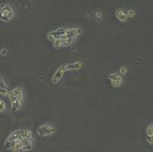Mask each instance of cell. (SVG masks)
<instances>
[{
  "mask_svg": "<svg viewBox=\"0 0 153 152\" xmlns=\"http://www.w3.org/2000/svg\"><path fill=\"white\" fill-rule=\"evenodd\" d=\"M126 13L129 18H133L136 16V12H135L133 9H129V10L126 12Z\"/></svg>",
  "mask_w": 153,
  "mask_h": 152,
  "instance_id": "obj_12",
  "label": "cell"
},
{
  "mask_svg": "<svg viewBox=\"0 0 153 152\" xmlns=\"http://www.w3.org/2000/svg\"><path fill=\"white\" fill-rule=\"evenodd\" d=\"M83 32L82 28H58L48 33L47 38L55 48L69 47Z\"/></svg>",
  "mask_w": 153,
  "mask_h": 152,
  "instance_id": "obj_2",
  "label": "cell"
},
{
  "mask_svg": "<svg viewBox=\"0 0 153 152\" xmlns=\"http://www.w3.org/2000/svg\"><path fill=\"white\" fill-rule=\"evenodd\" d=\"M15 16V12L10 4L5 3L0 7V21L9 23Z\"/></svg>",
  "mask_w": 153,
  "mask_h": 152,
  "instance_id": "obj_4",
  "label": "cell"
},
{
  "mask_svg": "<svg viewBox=\"0 0 153 152\" xmlns=\"http://www.w3.org/2000/svg\"><path fill=\"white\" fill-rule=\"evenodd\" d=\"M109 80H110L111 86L114 88H119L122 86L123 83V79L122 75L119 73H113L109 76Z\"/></svg>",
  "mask_w": 153,
  "mask_h": 152,
  "instance_id": "obj_6",
  "label": "cell"
},
{
  "mask_svg": "<svg viewBox=\"0 0 153 152\" xmlns=\"http://www.w3.org/2000/svg\"><path fill=\"white\" fill-rule=\"evenodd\" d=\"M6 103H5V101L2 99H0V113H3V112H5L6 111Z\"/></svg>",
  "mask_w": 153,
  "mask_h": 152,
  "instance_id": "obj_10",
  "label": "cell"
},
{
  "mask_svg": "<svg viewBox=\"0 0 153 152\" xmlns=\"http://www.w3.org/2000/svg\"><path fill=\"white\" fill-rule=\"evenodd\" d=\"M11 109L13 112H17L22 110L25 102V95L22 87L20 86L14 87L8 93Z\"/></svg>",
  "mask_w": 153,
  "mask_h": 152,
  "instance_id": "obj_3",
  "label": "cell"
},
{
  "mask_svg": "<svg viewBox=\"0 0 153 152\" xmlns=\"http://www.w3.org/2000/svg\"><path fill=\"white\" fill-rule=\"evenodd\" d=\"M120 73L121 75H125L127 73V68L126 67H121L120 69Z\"/></svg>",
  "mask_w": 153,
  "mask_h": 152,
  "instance_id": "obj_13",
  "label": "cell"
},
{
  "mask_svg": "<svg viewBox=\"0 0 153 152\" xmlns=\"http://www.w3.org/2000/svg\"><path fill=\"white\" fill-rule=\"evenodd\" d=\"M34 144L33 132L28 128H19L6 137L3 148L9 152H28L33 149Z\"/></svg>",
  "mask_w": 153,
  "mask_h": 152,
  "instance_id": "obj_1",
  "label": "cell"
},
{
  "mask_svg": "<svg viewBox=\"0 0 153 152\" xmlns=\"http://www.w3.org/2000/svg\"><path fill=\"white\" fill-rule=\"evenodd\" d=\"M103 18V13L100 11H97V12L95 13V19L97 21L100 22Z\"/></svg>",
  "mask_w": 153,
  "mask_h": 152,
  "instance_id": "obj_11",
  "label": "cell"
},
{
  "mask_svg": "<svg viewBox=\"0 0 153 152\" xmlns=\"http://www.w3.org/2000/svg\"><path fill=\"white\" fill-rule=\"evenodd\" d=\"M0 93L4 96L8 95V93H9L7 86L5 85V82L1 77H0Z\"/></svg>",
  "mask_w": 153,
  "mask_h": 152,
  "instance_id": "obj_9",
  "label": "cell"
},
{
  "mask_svg": "<svg viewBox=\"0 0 153 152\" xmlns=\"http://www.w3.org/2000/svg\"><path fill=\"white\" fill-rule=\"evenodd\" d=\"M36 132L41 138H47L55 134L56 128L51 123H43L37 128Z\"/></svg>",
  "mask_w": 153,
  "mask_h": 152,
  "instance_id": "obj_5",
  "label": "cell"
},
{
  "mask_svg": "<svg viewBox=\"0 0 153 152\" xmlns=\"http://www.w3.org/2000/svg\"><path fill=\"white\" fill-rule=\"evenodd\" d=\"M115 16L117 19V20L121 22H126L128 21V16L126 11H124L123 9H117L115 12Z\"/></svg>",
  "mask_w": 153,
  "mask_h": 152,
  "instance_id": "obj_8",
  "label": "cell"
},
{
  "mask_svg": "<svg viewBox=\"0 0 153 152\" xmlns=\"http://www.w3.org/2000/svg\"><path fill=\"white\" fill-rule=\"evenodd\" d=\"M7 54H8V50L7 49L5 48V47H3V48H2L1 50H0V54H1L2 56H5Z\"/></svg>",
  "mask_w": 153,
  "mask_h": 152,
  "instance_id": "obj_14",
  "label": "cell"
},
{
  "mask_svg": "<svg viewBox=\"0 0 153 152\" xmlns=\"http://www.w3.org/2000/svg\"><path fill=\"white\" fill-rule=\"evenodd\" d=\"M146 142L153 146V123H149L146 128Z\"/></svg>",
  "mask_w": 153,
  "mask_h": 152,
  "instance_id": "obj_7",
  "label": "cell"
}]
</instances>
